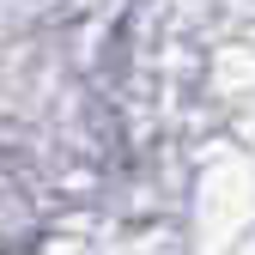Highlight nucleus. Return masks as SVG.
I'll list each match as a JSON object with an SVG mask.
<instances>
[]
</instances>
